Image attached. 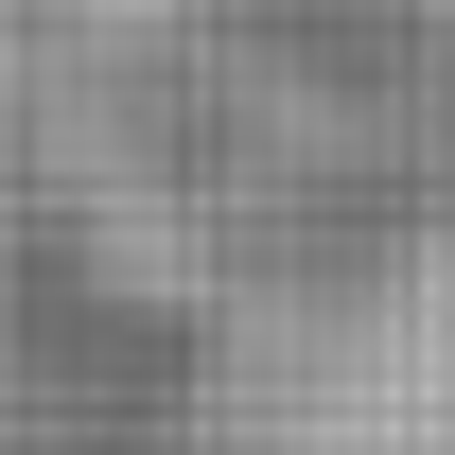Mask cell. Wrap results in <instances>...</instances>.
<instances>
[{
  "label": "cell",
  "mask_w": 455,
  "mask_h": 455,
  "mask_svg": "<svg viewBox=\"0 0 455 455\" xmlns=\"http://www.w3.org/2000/svg\"><path fill=\"white\" fill-rule=\"evenodd\" d=\"M211 455H455V228H403L333 281L228 315Z\"/></svg>",
  "instance_id": "cell-1"
}]
</instances>
